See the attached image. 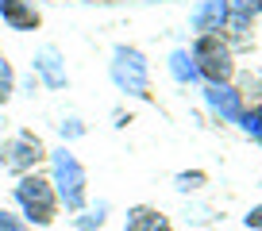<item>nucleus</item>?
I'll list each match as a JSON object with an SVG mask.
<instances>
[{
	"mask_svg": "<svg viewBox=\"0 0 262 231\" xmlns=\"http://www.w3.org/2000/svg\"><path fill=\"white\" fill-rule=\"evenodd\" d=\"M12 200L19 208V220L31 223V227H50L58 216V193L50 185V177H42V173H24L12 185Z\"/></svg>",
	"mask_w": 262,
	"mask_h": 231,
	"instance_id": "1",
	"label": "nucleus"
},
{
	"mask_svg": "<svg viewBox=\"0 0 262 231\" xmlns=\"http://www.w3.org/2000/svg\"><path fill=\"white\" fill-rule=\"evenodd\" d=\"M50 158V185L58 193V204H66L70 212H81L85 197H89V177H85V166L77 162V154L70 147L47 150Z\"/></svg>",
	"mask_w": 262,
	"mask_h": 231,
	"instance_id": "2",
	"label": "nucleus"
},
{
	"mask_svg": "<svg viewBox=\"0 0 262 231\" xmlns=\"http://www.w3.org/2000/svg\"><path fill=\"white\" fill-rule=\"evenodd\" d=\"M189 58H193L196 74L205 77L208 85H228L231 77H235L231 47L220 39V35H196V42H193V50H189Z\"/></svg>",
	"mask_w": 262,
	"mask_h": 231,
	"instance_id": "3",
	"label": "nucleus"
},
{
	"mask_svg": "<svg viewBox=\"0 0 262 231\" xmlns=\"http://www.w3.org/2000/svg\"><path fill=\"white\" fill-rule=\"evenodd\" d=\"M112 81L127 97H143V100L150 97V70H147L143 50H135V47H116L112 50Z\"/></svg>",
	"mask_w": 262,
	"mask_h": 231,
	"instance_id": "4",
	"label": "nucleus"
},
{
	"mask_svg": "<svg viewBox=\"0 0 262 231\" xmlns=\"http://www.w3.org/2000/svg\"><path fill=\"white\" fill-rule=\"evenodd\" d=\"M47 158V147H42L39 135L31 131H16L12 139H4V147H0V166L8 173H16V177H24V173H35V166Z\"/></svg>",
	"mask_w": 262,
	"mask_h": 231,
	"instance_id": "5",
	"label": "nucleus"
},
{
	"mask_svg": "<svg viewBox=\"0 0 262 231\" xmlns=\"http://www.w3.org/2000/svg\"><path fill=\"white\" fill-rule=\"evenodd\" d=\"M31 70H35V81L47 85V89H54V93L70 85V74H66V58H62V50H58V47H39V50H35Z\"/></svg>",
	"mask_w": 262,
	"mask_h": 231,
	"instance_id": "6",
	"label": "nucleus"
},
{
	"mask_svg": "<svg viewBox=\"0 0 262 231\" xmlns=\"http://www.w3.org/2000/svg\"><path fill=\"white\" fill-rule=\"evenodd\" d=\"M228 0H201L193 12H189V24H193L196 35H220L224 27H228Z\"/></svg>",
	"mask_w": 262,
	"mask_h": 231,
	"instance_id": "7",
	"label": "nucleus"
},
{
	"mask_svg": "<svg viewBox=\"0 0 262 231\" xmlns=\"http://www.w3.org/2000/svg\"><path fill=\"white\" fill-rule=\"evenodd\" d=\"M0 19L12 27V31H35L42 24L35 0H0Z\"/></svg>",
	"mask_w": 262,
	"mask_h": 231,
	"instance_id": "8",
	"label": "nucleus"
},
{
	"mask_svg": "<svg viewBox=\"0 0 262 231\" xmlns=\"http://www.w3.org/2000/svg\"><path fill=\"white\" fill-rule=\"evenodd\" d=\"M205 104L220 120H239L243 115V93H235L231 85H205Z\"/></svg>",
	"mask_w": 262,
	"mask_h": 231,
	"instance_id": "9",
	"label": "nucleus"
},
{
	"mask_svg": "<svg viewBox=\"0 0 262 231\" xmlns=\"http://www.w3.org/2000/svg\"><path fill=\"white\" fill-rule=\"evenodd\" d=\"M123 231H173V227H170V220H166L158 208L139 204V208H131V212H127V223H123Z\"/></svg>",
	"mask_w": 262,
	"mask_h": 231,
	"instance_id": "10",
	"label": "nucleus"
},
{
	"mask_svg": "<svg viewBox=\"0 0 262 231\" xmlns=\"http://www.w3.org/2000/svg\"><path fill=\"white\" fill-rule=\"evenodd\" d=\"M170 74L178 85H189V81H201V74H196L193 58H189V50H173L170 54Z\"/></svg>",
	"mask_w": 262,
	"mask_h": 231,
	"instance_id": "11",
	"label": "nucleus"
},
{
	"mask_svg": "<svg viewBox=\"0 0 262 231\" xmlns=\"http://www.w3.org/2000/svg\"><path fill=\"white\" fill-rule=\"evenodd\" d=\"M12 97H16V70L8 58H0V104H8Z\"/></svg>",
	"mask_w": 262,
	"mask_h": 231,
	"instance_id": "12",
	"label": "nucleus"
},
{
	"mask_svg": "<svg viewBox=\"0 0 262 231\" xmlns=\"http://www.w3.org/2000/svg\"><path fill=\"white\" fill-rule=\"evenodd\" d=\"M100 223H104V204H97L93 212H81V216L74 220V227H77V231H93V227H100Z\"/></svg>",
	"mask_w": 262,
	"mask_h": 231,
	"instance_id": "13",
	"label": "nucleus"
},
{
	"mask_svg": "<svg viewBox=\"0 0 262 231\" xmlns=\"http://www.w3.org/2000/svg\"><path fill=\"white\" fill-rule=\"evenodd\" d=\"M0 231H27V223L19 220L16 212H8V208H0Z\"/></svg>",
	"mask_w": 262,
	"mask_h": 231,
	"instance_id": "14",
	"label": "nucleus"
},
{
	"mask_svg": "<svg viewBox=\"0 0 262 231\" xmlns=\"http://www.w3.org/2000/svg\"><path fill=\"white\" fill-rule=\"evenodd\" d=\"M228 8L239 16H254V12H262V0H228Z\"/></svg>",
	"mask_w": 262,
	"mask_h": 231,
	"instance_id": "15",
	"label": "nucleus"
},
{
	"mask_svg": "<svg viewBox=\"0 0 262 231\" xmlns=\"http://www.w3.org/2000/svg\"><path fill=\"white\" fill-rule=\"evenodd\" d=\"M201 181H205V173H178V189H181V193L201 189Z\"/></svg>",
	"mask_w": 262,
	"mask_h": 231,
	"instance_id": "16",
	"label": "nucleus"
},
{
	"mask_svg": "<svg viewBox=\"0 0 262 231\" xmlns=\"http://www.w3.org/2000/svg\"><path fill=\"white\" fill-rule=\"evenodd\" d=\"M77 135H85V124L81 120H66L62 124V139H77Z\"/></svg>",
	"mask_w": 262,
	"mask_h": 231,
	"instance_id": "17",
	"label": "nucleus"
},
{
	"mask_svg": "<svg viewBox=\"0 0 262 231\" xmlns=\"http://www.w3.org/2000/svg\"><path fill=\"white\" fill-rule=\"evenodd\" d=\"M247 227L262 231V204H258V208H251V212H247Z\"/></svg>",
	"mask_w": 262,
	"mask_h": 231,
	"instance_id": "18",
	"label": "nucleus"
},
{
	"mask_svg": "<svg viewBox=\"0 0 262 231\" xmlns=\"http://www.w3.org/2000/svg\"><path fill=\"white\" fill-rule=\"evenodd\" d=\"M254 139H258V143H262V127H258V135H254Z\"/></svg>",
	"mask_w": 262,
	"mask_h": 231,
	"instance_id": "19",
	"label": "nucleus"
}]
</instances>
